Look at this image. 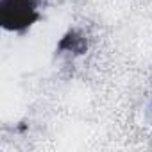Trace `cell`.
I'll return each instance as SVG.
<instances>
[{
    "instance_id": "obj_1",
    "label": "cell",
    "mask_w": 152,
    "mask_h": 152,
    "mask_svg": "<svg viewBox=\"0 0 152 152\" xmlns=\"http://www.w3.org/2000/svg\"><path fill=\"white\" fill-rule=\"evenodd\" d=\"M0 20L7 31H22L38 20L34 0H0Z\"/></svg>"
},
{
    "instance_id": "obj_2",
    "label": "cell",
    "mask_w": 152,
    "mask_h": 152,
    "mask_svg": "<svg viewBox=\"0 0 152 152\" xmlns=\"http://www.w3.org/2000/svg\"><path fill=\"white\" fill-rule=\"evenodd\" d=\"M64 45H68V48H70V50H73L75 54H81V52L84 50V47H86L84 39H83L81 36H77L75 32L68 34V36L61 41V47H64Z\"/></svg>"
}]
</instances>
